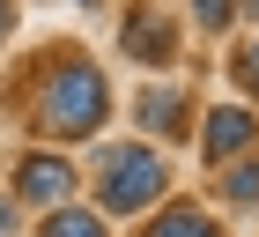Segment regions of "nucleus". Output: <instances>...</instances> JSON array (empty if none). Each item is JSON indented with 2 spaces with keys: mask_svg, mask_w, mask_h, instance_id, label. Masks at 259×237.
Wrapping results in <instances>:
<instances>
[{
  "mask_svg": "<svg viewBox=\"0 0 259 237\" xmlns=\"http://www.w3.org/2000/svg\"><path fill=\"white\" fill-rule=\"evenodd\" d=\"M52 67H45L37 82V104H30V126H37L45 141H89L111 118V82H104L97 59L81 52H45Z\"/></svg>",
  "mask_w": 259,
  "mask_h": 237,
  "instance_id": "obj_1",
  "label": "nucleus"
},
{
  "mask_svg": "<svg viewBox=\"0 0 259 237\" xmlns=\"http://www.w3.org/2000/svg\"><path fill=\"white\" fill-rule=\"evenodd\" d=\"M170 193V163L156 141H111L97 156V215H141Z\"/></svg>",
  "mask_w": 259,
  "mask_h": 237,
  "instance_id": "obj_2",
  "label": "nucleus"
},
{
  "mask_svg": "<svg viewBox=\"0 0 259 237\" xmlns=\"http://www.w3.org/2000/svg\"><path fill=\"white\" fill-rule=\"evenodd\" d=\"M74 185H81V171L60 156V148H30V156L15 163V185H8V193H15V208H37L45 215V208H67Z\"/></svg>",
  "mask_w": 259,
  "mask_h": 237,
  "instance_id": "obj_3",
  "label": "nucleus"
},
{
  "mask_svg": "<svg viewBox=\"0 0 259 237\" xmlns=\"http://www.w3.org/2000/svg\"><path fill=\"white\" fill-rule=\"evenodd\" d=\"M119 52L141 59V67H170L178 59V22H170V8H156V0H134L119 22Z\"/></svg>",
  "mask_w": 259,
  "mask_h": 237,
  "instance_id": "obj_4",
  "label": "nucleus"
},
{
  "mask_svg": "<svg viewBox=\"0 0 259 237\" xmlns=\"http://www.w3.org/2000/svg\"><path fill=\"white\" fill-rule=\"evenodd\" d=\"M252 141H259V118L244 111V104H215V111L200 118V156L215 163H230V156H252Z\"/></svg>",
  "mask_w": 259,
  "mask_h": 237,
  "instance_id": "obj_5",
  "label": "nucleus"
},
{
  "mask_svg": "<svg viewBox=\"0 0 259 237\" xmlns=\"http://www.w3.org/2000/svg\"><path fill=\"white\" fill-rule=\"evenodd\" d=\"M134 118H141V134H148V141H185V134H193V97H185L178 82H170V89L148 82V89L134 97Z\"/></svg>",
  "mask_w": 259,
  "mask_h": 237,
  "instance_id": "obj_6",
  "label": "nucleus"
},
{
  "mask_svg": "<svg viewBox=\"0 0 259 237\" xmlns=\"http://www.w3.org/2000/svg\"><path fill=\"white\" fill-rule=\"evenodd\" d=\"M148 237H222V222L207 208H193V200H170V208H156Z\"/></svg>",
  "mask_w": 259,
  "mask_h": 237,
  "instance_id": "obj_7",
  "label": "nucleus"
},
{
  "mask_svg": "<svg viewBox=\"0 0 259 237\" xmlns=\"http://www.w3.org/2000/svg\"><path fill=\"white\" fill-rule=\"evenodd\" d=\"M215 200H222V208H259V156H230V163H222Z\"/></svg>",
  "mask_w": 259,
  "mask_h": 237,
  "instance_id": "obj_8",
  "label": "nucleus"
},
{
  "mask_svg": "<svg viewBox=\"0 0 259 237\" xmlns=\"http://www.w3.org/2000/svg\"><path fill=\"white\" fill-rule=\"evenodd\" d=\"M37 237H104V215L67 200V208H45V215H37Z\"/></svg>",
  "mask_w": 259,
  "mask_h": 237,
  "instance_id": "obj_9",
  "label": "nucleus"
},
{
  "mask_svg": "<svg viewBox=\"0 0 259 237\" xmlns=\"http://www.w3.org/2000/svg\"><path fill=\"white\" fill-rule=\"evenodd\" d=\"M193 22L207 30V37H222V30L237 22V0H193Z\"/></svg>",
  "mask_w": 259,
  "mask_h": 237,
  "instance_id": "obj_10",
  "label": "nucleus"
},
{
  "mask_svg": "<svg viewBox=\"0 0 259 237\" xmlns=\"http://www.w3.org/2000/svg\"><path fill=\"white\" fill-rule=\"evenodd\" d=\"M230 74H237V89H252V97H259V37L244 45L237 59H230Z\"/></svg>",
  "mask_w": 259,
  "mask_h": 237,
  "instance_id": "obj_11",
  "label": "nucleus"
},
{
  "mask_svg": "<svg viewBox=\"0 0 259 237\" xmlns=\"http://www.w3.org/2000/svg\"><path fill=\"white\" fill-rule=\"evenodd\" d=\"M15 215H22V208H15V193H0V237L15 230Z\"/></svg>",
  "mask_w": 259,
  "mask_h": 237,
  "instance_id": "obj_12",
  "label": "nucleus"
},
{
  "mask_svg": "<svg viewBox=\"0 0 259 237\" xmlns=\"http://www.w3.org/2000/svg\"><path fill=\"white\" fill-rule=\"evenodd\" d=\"M8 30H15V0H0V45H8Z\"/></svg>",
  "mask_w": 259,
  "mask_h": 237,
  "instance_id": "obj_13",
  "label": "nucleus"
},
{
  "mask_svg": "<svg viewBox=\"0 0 259 237\" xmlns=\"http://www.w3.org/2000/svg\"><path fill=\"white\" fill-rule=\"evenodd\" d=\"M237 15H252V22H259V0H237Z\"/></svg>",
  "mask_w": 259,
  "mask_h": 237,
  "instance_id": "obj_14",
  "label": "nucleus"
}]
</instances>
